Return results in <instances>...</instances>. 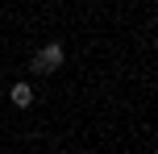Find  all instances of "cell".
<instances>
[{
    "instance_id": "cell-2",
    "label": "cell",
    "mask_w": 158,
    "mask_h": 154,
    "mask_svg": "<svg viewBox=\"0 0 158 154\" xmlns=\"http://www.w3.org/2000/svg\"><path fill=\"white\" fill-rule=\"evenodd\" d=\"M29 100H33V88H29V83H17V88H13V104H17V108H25Z\"/></svg>"
},
{
    "instance_id": "cell-1",
    "label": "cell",
    "mask_w": 158,
    "mask_h": 154,
    "mask_svg": "<svg viewBox=\"0 0 158 154\" xmlns=\"http://www.w3.org/2000/svg\"><path fill=\"white\" fill-rule=\"evenodd\" d=\"M58 63H63V46H58V42H50V46H42L38 54H33V75L58 71Z\"/></svg>"
}]
</instances>
